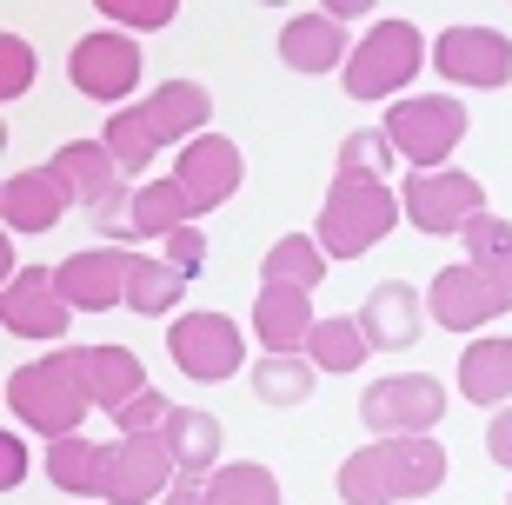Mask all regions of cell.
Instances as JSON below:
<instances>
[{
	"label": "cell",
	"instance_id": "1",
	"mask_svg": "<svg viewBox=\"0 0 512 505\" xmlns=\"http://www.w3.org/2000/svg\"><path fill=\"white\" fill-rule=\"evenodd\" d=\"M373 160H380V133H353L346 153H340V187H333L326 220H320V240L333 246L340 260L366 253V246L386 233V220H393V193L360 173V167H373Z\"/></svg>",
	"mask_w": 512,
	"mask_h": 505
},
{
	"label": "cell",
	"instance_id": "2",
	"mask_svg": "<svg viewBox=\"0 0 512 505\" xmlns=\"http://www.w3.org/2000/svg\"><path fill=\"white\" fill-rule=\"evenodd\" d=\"M207 107H213V100L200 94L193 80H173V87L153 100L147 113H120L114 127H107V153H114V167L140 173V167H147V153L160 147L173 127H200V120H207Z\"/></svg>",
	"mask_w": 512,
	"mask_h": 505
},
{
	"label": "cell",
	"instance_id": "3",
	"mask_svg": "<svg viewBox=\"0 0 512 505\" xmlns=\"http://www.w3.org/2000/svg\"><path fill=\"white\" fill-rule=\"evenodd\" d=\"M446 472L439 446H373L340 472V492L353 505H386V492H426Z\"/></svg>",
	"mask_w": 512,
	"mask_h": 505
},
{
	"label": "cell",
	"instance_id": "4",
	"mask_svg": "<svg viewBox=\"0 0 512 505\" xmlns=\"http://www.w3.org/2000/svg\"><path fill=\"white\" fill-rule=\"evenodd\" d=\"M80 393H87V359L60 353L47 359V366H27V373H14V386H7V399H14V412L27 419V426L40 432H67L80 419Z\"/></svg>",
	"mask_w": 512,
	"mask_h": 505
},
{
	"label": "cell",
	"instance_id": "5",
	"mask_svg": "<svg viewBox=\"0 0 512 505\" xmlns=\"http://www.w3.org/2000/svg\"><path fill=\"white\" fill-rule=\"evenodd\" d=\"M413 67H419V34L406 20H386V27H373L366 54L346 67V87L360 100H380V94H393V87H406Z\"/></svg>",
	"mask_w": 512,
	"mask_h": 505
},
{
	"label": "cell",
	"instance_id": "6",
	"mask_svg": "<svg viewBox=\"0 0 512 505\" xmlns=\"http://www.w3.org/2000/svg\"><path fill=\"white\" fill-rule=\"evenodd\" d=\"M459 133H466V107H453V100H413V107H393V120H386V140L419 167L446 160Z\"/></svg>",
	"mask_w": 512,
	"mask_h": 505
},
{
	"label": "cell",
	"instance_id": "7",
	"mask_svg": "<svg viewBox=\"0 0 512 505\" xmlns=\"http://www.w3.org/2000/svg\"><path fill=\"white\" fill-rule=\"evenodd\" d=\"M173 366L193 379H227L240 366V326L233 319H213V313H193L173 326Z\"/></svg>",
	"mask_w": 512,
	"mask_h": 505
},
{
	"label": "cell",
	"instance_id": "8",
	"mask_svg": "<svg viewBox=\"0 0 512 505\" xmlns=\"http://www.w3.org/2000/svg\"><path fill=\"white\" fill-rule=\"evenodd\" d=\"M506 306H512V286L486 266H453V273L433 280V319H446V326H479Z\"/></svg>",
	"mask_w": 512,
	"mask_h": 505
},
{
	"label": "cell",
	"instance_id": "9",
	"mask_svg": "<svg viewBox=\"0 0 512 505\" xmlns=\"http://www.w3.org/2000/svg\"><path fill=\"white\" fill-rule=\"evenodd\" d=\"M406 220L426 226V233L466 226V220H479V187L466 173H413L406 180Z\"/></svg>",
	"mask_w": 512,
	"mask_h": 505
},
{
	"label": "cell",
	"instance_id": "10",
	"mask_svg": "<svg viewBox=\"0 0 512 505\" xmlns=\"http://www.w3.org/2000/svg\"><path fill=\"white\" fill-rule=\"evenodd\" d=\"M67 74H74L80 94L114 100V94H127L133 74H140V47H133L127 34H94V40H80V47H74Z\"/></svg>",
	"mask_w": 512,
	"mask_h": 505
},
{
	"label": "cell",
	"instance_id": "11",
	"mask_svg": "<svg viewBox=\"0 0 512 505\" xmlns=\"http://www.w3.org/2000/svg\"><path fill=\"white\" fill-rule=\"evenodd\" d=\"M512 67L506 34H486V27H459V34L439 40V74L466 80V87H499Z\"/></svg>",
	"mask_w": 512,
	"mask_h": 505
},
{
	"label": "cell",
	"instance_id": "12",
	"mask_svg": "<svg viewBox=\"0 0 512 505\" xmlns=\"http://www.w3.org/2000/svg\"><path fill=\"white\" fill-rule=\"evenodd\" d=\"M160 479H167V452L153 446V439H127V446L100 452V492L114 505H140Z\"/></svg>",
	"mask_w": 512,
	"mask_h": 505
},
{
	"label": "cell",
	"instance_id": "13",
	"mask_svg": "<svg viewBox=\"0 0 512 505\" xmlns=\"http://www.w3.org/2000/svg\"><path fill=\"white\" fill-rule=\"evenodd\" d=\"M127 273H133V253H80V260H67L54 273L60 293L74 306H87V313H107V306L127 293Z\"/></svg>",
	"mask_w": 512,
	"mask_h": 505
},
{
	"label": "cell",
	"instance_id": "14",
	"mask_svg": "<svg viewBox=\"0 0 512 505\" xmlns=\"http://www.w3.org/2000/svg\"><path fill=\"white\" fill-rule=\"evenodd\" d=\"M446 393H439L433 379H380L373 393H366V419L380 432H399V426H433Z\"/></svg>",
	"mask_w": 512,
	"mask_h": 505
},
{
	"label": "cell",
	"instance_id": "15",
	"mask_svg": "<svg viewBox=\"0 0 512 505\" xmlns=\"http://www.w3.org/2000/svg\"><path fill=\"white\" fill-rule=\"evenodd\" d=\"M173 180L187 187L193 213H200V206H220L233 187H240V153H233L227 140H200V147H187V160H180Z\"/></svg>",
	"mask_w": 512,
	"mask_h": 505
},
{
	"label": "cell",
	"instance_id": "16",
	"mask_svg": "<svg viewBox=\"0 0 512 505\" xmlns=\"http://www.w3.org/2000/svg\"><path fill=\"white\" fill-rule=\"evenodd\" d=\"M260 339L273 346V353H300V339H313V306H306L300 286L266 280V293H260Z\"/></svg>",
	"mask_w": 512,
	"mask_h": 505
},
{
	"label": "cell",
	"instance_id": "17",
	"mask_svg": "<svg viewBox=\"0 0 512 505\" xmlns=\"http://www.w3.org/2000/svg\"><path fill=\"white\" fill-rule=\"evenodd\" d=\"M419 333V306H413V286L386 280L373 300H366V339L373 346H413Z\"/></svg>",
	"mask_w": 512,
	"mask_h": 505
},
{
	"label": "cell",
	"instance_id": "18",
	"mask_svg": "<svg viewBox=\"0 0 512 505\" xmlns=\"http://www.w3.org/2000/svg\"><path fill=\"white\" fill-rule=\"evenodd\" d=\"M54 273H20L7 286V326L14 333H60V306H54Z\"/></svg>",
	"mask_w": 512,
	"mask_h": 505
},
{
	"label": "cell",
	"instance_id": "19",
	"mask_svg": "<svg viewBox=\"0 0 512 505\" xmlns=\"http://www.w3.org/2000/svg\"><path fill=\"white\" fill-rule=\"evenodd\" d=\"M54 213H60L54 173H14V180H7V226H27V233H40Z\"/></svg>",
	"mask_w": 512,
	"mask_h": 505
},
{
	"label": "cell",
	"instance_id": "20",
	"mask_svg": "<svg viewBox=\"0 0 512 505\" xmlns=\"http://www.w3.org/2000/svg\"><path fill=\"white\" fill-rule=\"evenodd\" d=\"M280 54L293 60V67H306V74H320V67H333V60H340V27H333V20H320V14H306V20H293V27H286Z\"/></svg>",
	"mask_w": 512,
	"mask_h": 505
},
{
	"label": "cell",
	"instance_id": "21",
	"mask_svg": "<svg viewBox=\"0 0 512 505\" xmlns=\"http://www.w3.org/2000/svg\"><path fill=\"white\" fill-rule=\"evenodd\" d=\"M87 359V386H94L107 406H127V393H147L140 386V366H133V353H114V346H94V353H80Z\"/></svg>",
	"mask_w": 512,
	"mask_h": 505
},
{
	"label": "cell",
	"instance_id": "22",
	"mask_svg": "<svg viewBox=\"0 0 512 505\" xmlns=\"http://www.w3.org/2000/svg\"><path fill=\"white\" fill-rule=\"evenodd\" d=\"M167 446L180 452V472H200L207 459H220V432L200 412H167Z\"/></svg>",
	"mask_w": 512,
	"mask_h": 505
},
{
	"label": "cell",
	"instance_id": "23",
	"mask_svg": "<svg viewBox=\"0 0 512 505\" xmlns=\"http://www.w3.org/2000/svg\"><path fill=\"white\" fill-rule=\"evenodd\" d=\"M313 359H320L326 373H353V366L366 359V326H353V319L313 326Z\"/></svg>",
	"mask_w": 512,
	"mask_h": 505
},
{
	"label": "cell",
	"instance_id": "24",
	"mask_svg": "<svg viewBox=\"0 0 512 505\" xmlns=\"http://www.w3.org/2000/svg\"><path fill=\"white\" fill-rule=\"evenodd\" d=\"M466 393H473V399L512 393V339H499V346H473V353H466Z\"/></svg>",
	"mask_w": 512,
	"mask_h": 505
},
{
	"label": "cell",
	"instance_id": "25",
	"mask_svg": "<svg viewBox=\"0 0 512 505\" xmlns=\"http://www.w3.org/2000/svg\"><path fill=\"white\" fill-rule=\"evenodd\" d=\"M253 386H260L266 406H300L306 386H313V373H306V366H300L293 353H273V359L260 366V373H253Z\"/></svg>",
	"mask_w": 512,
	"mask_h": 505
},
{
	"label": "cell",
	"instance_id": "26",
	"mask_svg": "<svg viewBox=\"0 0 512 505\" xmlns=\"http://www.w3.org/2000/svg\"><path fill=\"white\" fill-rule=\"evenodd\" d=\"M107 160H114V153H100V147H67L47 173H54V180H67V187H80L87 200L100 206V193H114V187H107Z\"/></svg>",
	"mask_w": 512,
	"mask_h": 505
},
{
	"label": "cell",
	"instance_id": "27",
	"mask_svg": "<svg viewBox=\"0 0 512 505\" xmlns=\"http://www.w3.org/2000/svg\"><path fill=\"white\" fill-rule=\"evenodd\" d=\"M47 472H54V486H67V492H94L100 486V452L80 446V439H60V446L47 452Z\"/></svg>",
	"mask_w": 512,
	"mask_h": 505
},
{
	"label": "cell",
	"instance_id": "28",
	"mask_svg": "<svg viewBox=\"0 0 512 505\" xmlns=\"http://www.w3.org/2000/svg\"><path fill=\"white\" fill-rule=\"evenodd\" d=\"M207 505H280V492H273V479H266L260 466H233L213 479Z\"/></svg>",
	"mask_w": 512,
	"mask_h": 505
},
{
	"label": "cell",
	"instance_id": "29",
	"mask_svg": "<svg viewBox=\"0 0 512 505\" xmlns=\"http://www.w3.org/2000/svg\"><path fill=\"white\" fill-rule=\"evenodd\" d=\"M173 213H193V200H187V187H180V180H160V187L140 193V206H133L127 226H147V233H160V226H173Z\"/></svg>",
	"mask_w": 512,
	"mask_h": 505
},
{
	"label": "cell",
	"instance_id": "30",
	"mask_svg": "<svg viewBox=\"0 0 512 505\" xmlns=\"http://www.w3.org/2000/svg\"><path fill=\"white\" fill-rule=\"evenodd\" d=\"M180 293V273L173 266H147V260H133V273H127V300L140 306V313H160V306Z\"/></svg>",
	"mask_w": 512,
	"mask_h": 505
},
{
	"label": "cell",
	"instance_id": "31",
	"mask_svg": "<svg viewBox=\"0 0 512 505\" xmlns=\"http://www.w3.org/2000/svg\"><path fill=\"white\" fill-rule=\"evenodd\" d=\"M306 246H313V240H280L273 253H266V280H293L306 293V286L320 280V260H313Z\"/></svg>",
	"mask_w": 512,
	"mask_h": 505
},
{
	"label": "cell",
	"instance_id": "32",
	"mask_svg": "<svg viewBox=\"0 0 512 505\" xmlns=\"http://www.w3.org/2000/svg\"><path fill=\"white\" fill-rule=\"evenodd\" d=\"M27 80H34V54L20 40H7L0 47V94H27Z\"/></svg>",
	"mask_w": 512,
	"mask_h": 505
},
{
	"label": "cell",
	"instance_id": "33",
	"mask_svg": "<svg viewBox=\"0 0 512 505\" xmlns=\"http://www.w3.org/2000/svg\"><path fill=\"white\" fill-rule=\"evenodd\" d=\"M114 419H120V432H140V426H153V419H167V399L160 393H133V406H120Z\"/></svg>",
	"mask_w": 512,
	"mask_h": 505
},
{
	"label": "cell",
	"instance_id": "34",
	"mask_svg": "<svg viewBox=\"0 0 512 505\" xmlns=\"http://www.w3.org/2000/svg\"><path fill=\"white\" fill-rule=\"evenodd\" d=\"M167 266L180 273V280H187V273H200V233H187V226H180V233H167Z\"/></svg>",
	"mask_w": 512,
	"mask_h": 505
},
{
	"label": "cell",
	"instance_id": "35",
	"mask_svg": "<svg viewBox=\"0 0 512 505\" xmlns=\"http://www.w3.org/2000/svg\"><path fill=\"white\" fill-rule=\"evenodd\" d=\"M486 446H493V459H499V466H512V406L499 412L493 426H486Z\"/></svg>",
	"mask_w": 512,
	"mask_h": 505
},
{
	"label": "cell",
	"instance_id": "36",
	"mask_svg": "<svg viewBox=\"0 0 512 505\" xmlns=\"http://www.w3.org/2000/svg\"><path fill=\"white\" fill-rule=\"evenodd\" d=\"M107 14L114 20H167V7H120V0H107Z\"/></svg>",
	"mask_w": 512,
	"mask_h": 505
},
{
	"label": "cell",
	"instance_id": "37",
	"mask_svg": "<svg viewBox=\"0 0 512 505\" xmlns=\"http://www.w3.org/2000/svg\"><path fill=\"white\" fill-rule=\"evenodd\" d=\"M167 505H207V499H200V492H193V486H187V479H180V486H173V492H167Z\"/></svg>",
	"mask_w": 512,
	"mask_h": 505
},
{
	"label": "cell",
	"instance_id": "38",
	"mask_svg": "<svg viewBox=\"0 0 512 505\" xmlns=\"http://www.w3.org/2000/svg\"><path fill=\"white\" fill-rule=\"evenodd\" d=\"M486 273H499V280L512 286V246H506V253H493V260H486Z\"/></svg>",
	"mask_w": 512,
	"mask_h": 505
}]
</instances>
